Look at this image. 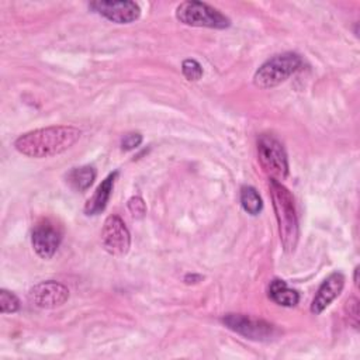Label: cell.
<instances>
[{"mask_svg": "<svg viewBox=\"0 0 360 360\" xmlns=\"http://www.w3.org/2000/svg\"><path fill=\"white\" fill-rule=\"evenodd\" d=\"M302 65L298 53L284 52L267 59L255 73L253 83L260 89H271L285 82Z\"/></svg>", "mask_w": 360, "mask_h": 360, "instance_id": "3957f363", "label": "cell"}, {"mask_svg": "<svg viewBox=\"0 0 360 360\" xmlns=\"http://www.w3.org/2000/svg\"><path fill=\"white\" fill-rule=\"evenodd\" d=\"M31 242L35 253L39 257L48 260L56 253L62 242V231L52 221L42 219L35 225Z\"/></svg>", "mask_w": 360, "mask_h": 360, "instance_id": "ba28073f", "label": "cell"}, {"mask_svg": "<svg viewBox=\"0 0 360 360\" xmlns=\"http://www.w3.org/2000/svg\"><path fill=\"white\" fill-rule=\"evenodd\" d=\"M90 8L115 24H129L141 15L139 6L129 0H98L90 3Z\"/></svg>", "mask_w": 360, "mask_h": 360, "instance_id": "30bf717a", "label": "cell"}, {"mask_svg": "<svg viewBox=\"0 0 360 360\" xmlns=\"http://www.w3.org/2000/svg\"><path fill=\"white\" fill-rule=\"evenodd\" d=\"M343 285H345V277L342 273L335 271L329 277H326L323 283L319 285L316 295L312 300L311 312L315 315L321 314L342 292Z\"/></svg>", "mask_w": 360, "mask_h": 360, "instance_id": "8fae6325", "label": "cell"}, {"mask_svg": "<svg viewBox=\"0 0 360 360\" xmlns=\"http://www.w3.org/2000/svg\"><path fill=\"white\" fill-rule=\"evenodd\" d=\"M141 142H142V135L136 134V132H131V134L124 135V138L121 141V148L124 150H131V149H135L136 146H139Z\"/></svg>", "mask_w": 360, "mask_h": 360, "instance_id": "d6986e66", "label": "cell"}, {"mask_svg": "<svg viewBox=\"0 0 360 360\" xmlns=\"http://www.w3.org/2000/svg\"><path fill=\"white\" fill-rule=\"evenodd\" d=\"M176 17L180 22L191 27H205L224 30L231 25V20L215 7L202 1H183L176 8Z\"/></svg>", "mask_w": 360, "mask_h": 360, "instance_id": "277c9868", "label": "cell"}, {"mask_svg": "<svg viewBox=\"0 0 360 360\" xmlns=\"http://www.w3.org/2000/svg\"><path fill=\"white\" fill-rule=\"evenodd\" d=\"M128 210L134 218H142L146 212V205L139 195L131 197L128 201Z\"/></svg>", "mask_w": 360, "mask_h": 360, "instance_id": "ac0fdd59", "label": "cell"}, {"mask_svg": "<svg viewBox=\"0 0 360 360\" xmlns=\"http://www.w3.org/2000/svg\"><path fill=\"white\" fill-rule=\"evenodd\" d=\"M94 179H96V170L91 166L73 167L66 174V181L75 191L87 190L93 184Z\"/></svg>", "mask_w": 360, "mask_h": 360, "instance_id": "5bb4252c", "label": "cell"}, {"mask_svg": "<svg viewBox=\"0 0 360 360\" xmlns=\"http://www.w3.org/2000/svg\"><path fill=\"white\" fill-rule=\"evenodd\" d=\"M259 163L270 179L283 180L288 174V160L283 145L271 135L263 134L257 139Z\"/></svg>", "mask_w": 360, "mask_h": 360, "instance_id": "5b68a950", "label": "cell"}, {"mask_svg": "<svg viewBox=\"0 0 360 360\" xmlns=\"http://www.w3.org/2000/svg\"><path fill=\"white\" fill-rule=\"evenodd\" d=\"M346 308L349 311L350 322L353 323L354 328H357L359 326V301L356 298H349L346 302Z\"/></svg>", "mask_w": 360, "mask_h": 360, "instance_id": "ffe728a7", "label": "cell"}, {"mask_svg": "<svg viewBox=\"0 0 360 360\" xmlns=\"http://www.w3.org/2000/svg\"><path fill=\"white\" fill-rule=\"evenodd\" d=\"M181 72L188 82H197L202 76V68L195 59H184L181 65Z\"/></svg>", "mask_w": 360, "mask_h": 360, "instance_id": "e0dca14e", "label": "cell"}, {"mask_svg": "<svg viewBox=\"0 0 360 360\" xmlns=\"http://www.w3.org/2000/svg\"><path fill=\"white\" fill-rule=\"evenodd\" d=\"M269 297L278 305L294 307L300 301V295L295 290L290 288L284 280L274 278L269 285Z\"/></svg>", "mask_w": 360, "mask_h": 360, "instance_id": "4fadbf2b", "label": "cell"}, {"mask_svg": "<svg viewBox=\"0 0 360 360\" xmlns=\"http://www.w3.org/2000/svg\"><path fill=\"white\" fill-rule=\"evenodd\" d=\"M101 243L107 253L112 256H124L131 246V235L118 215L105 218L101 229Z\"/></svg>", "mask_w": 360, "mask_h": 360, "instance_id": "52a82bcc", "label": "cell"}, {"mask_svg": "<svg viewBox=\"0 0 360 360\" xmlns=\"http://www.w3.org/2000/svg\"><path fill=\"white\" fill-rule=\"evenodd\" d=\"M80 135L82 131L72 125L46 127L20 135L14 141V148L30 158H49L72 148Z\"/></svg>", "mask_w": 360, "mask_h": 360, "instance_id": "6da1fadb", "label": "cell"}, {"mask_svg": "<svg viewBox=\"0 0 360 360\" xmlns=\"http://www.w3.org/2000/svg\"><path fill=\"white\" fill-rule=\"evenodd\" d=\"M222 322L231 330L250 340H259V342L270 340L271 338H274L277 332L274 325L245 314H226L222 318Z\"/></svg>", "mask_w": 360, "mask_h": 360, "instance_id": "8992f818", "label": "cell"}, {"mask_svg": "<svg viewBox=\"0 0 360 360\" xmlns=\"http://www.w3.org/2000/svg\"><path fill=\"white\" fill-rule=\"evenodd\" d=\"M28 298L31 304L42 309H53L63 305L69 300V290L53 280H46L35 284L30 292Z\"/></svg>", "mask_w": 360, "mask_h": 360, "instance_id": "9c48e42d", "label": "cell"}, {"mask_svg": "<svg viewBox=\"0 0 360 360\" xmlns=\"http://www.w3.org/2000/svg\"><path fill=\"white\" fill-rule=\"evenodd\" d=\"M357 274H359V267L354 269V284H356V285L359 284V277H357Z\"/></svg>", "mask_w": 360, "mask_h": 360, "instance_id": "44dd1931", "label": "cell"}, {"mask_svg": "<svg viewBox=\"0 0 360 360\" xmlns=\"http://www.w3.org/2000/svg\"><path fill=\"white\" fill-rule=\"evenodd\" d=\"M20 309V300L15 294L7 290L0 291V311L3 314H14Z\"/></svg>", "mask_w": 360, "mask_h": 360, "instance_id": "2e32d148", "label": "cell"}, {"mask_svg": "<svg viewBox=\"0 0 360 360\" xmlns=\"http://www.w3.org/2000/svg\"><path fill=\"white\" fill-rule=\"evenodd\" d=\"M117 174H118V172H114V173L108 174L101 181V184L96 188L94 194L87 200V202L84 205L86 215H97L105 208V205L110 200V195H111V191H112V187H114V180H115Z\"/></svg>", "mask_w": 360, "mask_h": 360, "instance_id": "7c38bea8", "label": "cell"}, {"mask_svg": "<svg viewBox=\"0 0 360 360\" xmlns=\"http://www.w3.org/2000/svg\"><path fill=\"white\" fill-rule=\"evenodd\" d=\"M240 204L242 208L250 215H257L263 207L259 193L250 186H243L240 188Z\"/></svg>", "mask_w": 360, "mask_h": 360, "instance_id": "9a60e30c", "label": "cell"}, {"mask_svg": "<svg viewBox=\"0 0 360 360\" xmlns=\"http://www.w3.org/2000/svg\"><path fill=\"white\" fill-rule=\"evenodd\" d=\"M273 208L278 224L280 239L285 252H292L298 242V219L291 193L274 179L269 180Z\"/></svg>", "mask_w": 360, "mask_h": 360, "instance_id": "7a4b0ae2", "label": "cell"}]
</instances>
